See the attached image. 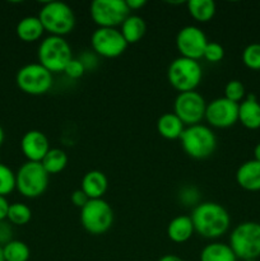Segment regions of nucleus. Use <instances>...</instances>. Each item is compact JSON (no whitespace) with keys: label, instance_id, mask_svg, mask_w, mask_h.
I'll return each mask as SVG.
<instances>
[{"label":"nucleus","instance_id":"e433bc0d","mask_svg":"<svg viewBox=\"0 0 260 261\" xmlns=\"http://www.w3.org/2000/svg\"><path fill=\"white\" fill-rule=\"evenodd\" d=\"M9 201L7 200L5 196L0 195V222L5 221L8 216V209H9Z\"/></svg>","mask_w":260,"mask_h":261},{"label":"nucleus","instance_id":"dca6fc26","mask_svg":"<svg viewBox=\"0 0 260 261\" xmlns=\"http://www.w3.org/2000/svg\"><path fill=\"white\" fill-rule=\"evenodd\" d=\"M109 188V181L102 171L92 170L86 172L81 182V190L88 196L89 200L103 199Z\"/></svg>","mask_w":260,"mask_h":261},{"label":"nucleus","instance_id":"c85d7f7f","mask_svg":"<svg viewBox=\"0 0 260 261\" xmlns=\"http://www.w3.org/2000/svg\"><path fill=\"white\" fill-rule=\"evenodd\" d=\"M13 190H15V172L4 163H0V195L7 196Z\"/></svg>","mask_w":260,"mask_h":261},{"label":"nucleus","instance_id":"b1692460","mask_svg":"<svg viewBox=\"0 0 260 261\" xmlns=\"http://www.w3.org/2000/svg\"><path fill=\"white\" fill-rule=\"evenodd\" d=\"M200 261H237V257L229 245L212 242L200 251Z\"/></svg>","mask_w":260,"mask_h":261},{"label":"nucleus","instance_id":"4468645a","mask_svg":"<svg viewBox=\"0 0 260 261\" xmlns=\"http://www.w3.org/2000/svg\"><path fill=\"white\" fill-rule=\"evenodd\" d=\"M209 126L217 129H227L239 121V103L229 101L224 97L213 99L206 103L205 116Z\"/></svg>","mask_w":260,"mask_h":261},{"label":"nucleus","instance_id":"473e14b6","mask_svg":"<svg viewBox=\"0 0 260 261\" xmlns=\"http://www.w3.org/2000/svg\"><path fill=\"white\" fill-rule=\"evenodd\" d=\"M199 191L196 190L195 188H184L183 190L180 191V200L183 201L185 205H194L196 206L200 201H199Z\"/></svg>","mask_w":260,"mask_h":261},{"label":"nucleus","instance_id":"39448f33","mask_svg":"<svg viewBox=\"0 0 260 261\" xmlns=\"http://www.w3.org/2000/svg\"><path fill=\"white\" fill-rule=\"evenodd\" d=\"M38 63L51 74L63 73L69 61L73 59L71 47L64 37L47 36L40 42L37 48Z\"/></svg>","mask_w":260,"mask_h":261},{"label":"nucleus","instance_id":"5701e85b","mask_svg":"<svg viewBox=\"0 0 260 261\" xmlns=\"http://www.w3.org/2000/svg\"><path fill=\"white\" fill-rule=\"evenodd\" d=\"M189 14L199 23H206L213 19L217 12L216 3L213 0H189L186 3Z\"/></svg>","mask_w":260,"mask_h":261},{"label":"nucleus","instance_id":"c03bdc74","mask_svg":"<svg viewBox=\"0 0 260 261\" xmlns=\"http://www.w3.org/2000/svg\"><path fill=\"white\" fill-rule=\"evenodd\" d=\"M0 163H2V162H0Z\"/></svg>","mask_w":260,"mask_h":261},{"label":"nucleus","instance_id":"c756f323","mask_svg":"<svg viewBox=\"0 0 260 261\" xmlns=\"http://www.w3.org/2000/svg\"><path fill=\"white\" fill-rule=\"evenodd\" d=\"M245 94H246L245 86L242 84V82L237 81V79L229 81L224 87V98L229 99L235 103H241L245 99Z\"/></svg>","mask_w":260,"mask_h":261},{"label":"nucleus","instance_id":"a19ab883","mask_svg":"<svg viewBox=\"0 0 260 261\" xmlns=\"http://www.w3.org/2000/svg\"><path fill=\"white\" fill-rule=\"evenodd\" d=\"M3 142H4V130H3L2 125H0V147H2Z\"/></svg>","mask_w":260,"mask_h":261},{"label":"nucleus","instance_id":"4be33fe9","mask_svg":"<svg viewBox=\"0 0 260 261\" xmlns=\"http://www.w3.org/2000/svg\"><path fill=\"white\" fill-rule=\"evenodd\" d=\"M120 32L127 45H133V43L139 42L144 37L147 32V24L142 17L137 14H130L120 25Z\"/></svg>","mask_w":260,"mask_h":261},{"label":"nucleus","instance_id":"6e6552de","mask_svg":"<svg viewBox=\"0 0 260 261\" xmlns=\"http://www.w3.org/2000/svg\"><path fill=\"white\" fill-rule=\"evenodd\" d=\"M79 218L84 231L93 236H99L112 227L114 211L103 199H93L81 209Z\"/></svg>","mask_w":260,"mask_h":261},{"label":"nucleus","instance_id":"9d476101","mask_svg":"<svg viewBox=\"0 0 260 261\" xmlns=\"http://www.w3.org/2000/svg\"><path fill=\"white\" fill-rule=\"evenodd\" d=\"M89 14L98 28H117L132 13L126 0H94L89 5Z\"/></svg>","mask_w":260,"mask_h":261},{"label":"nucleus","instance_id":"1a4fd4ad","mask_svg":"<svg viewBox=\"0 0 260 261\" xmlns=\"http://www.w3.org/2000/svg\"><path fill=\"white\" fill-rule=\"evenodd\" d=\"M17 86L23 93L30 96H41L47 93L54 84L53 74L40 63L23 65L15 75Z\"/></svg>","mask_w":260,"mask_h":261},{"label":"nucleus","instance_id":"4c0bfd02","mask_svg":"<svg viewBox=\"0 0 260 261\" xmlns=\"http://www.w3.org/2000/svg\"><path fill=\"white\" fill-rule=\"evenodd\" d=\"M145 4H147V2H145V0H126V5H127V8H129L130 12L142 9Z\"/></svg>","mask_w":260,"mask_h":261},{"label":"nucleus","instance_id":"412c9836","mask_svg":"<svg viewBox=\"0 0 260 261\" xmlns=\"http://www.w3.org/2000/svg\"><path fill=\"white\" fill-rule=\"evenodd\" d=\"M185 127L184 122L173 112L161 115L157 120L158 134L167 140L180 139Z\"/></svg>","mask_w":260,"mask_h":261},{"label":"nucleus","instance_id":"37998d69","mask_svg":"<svg viewBox=\"0 0 260 261\" xmlns=\"http://www.w3.org/2000/svg\"><path fill=\"white\" fill-rule=\"evenodd\" d=\"M247 261H257V260H247Z\"/></svg>","mask_w":260,"mask_h":261},{"label":"nucleus","instance_id":"ddd939ff","mask_svg":"<svg viewBox=\"0 0 260 261\" xmlns=\"http://www.w3.org/2000/svg\"><path fill=\"white\" fill-rule=\"evenodd\" d=\"M205 33L196 25H185L176 35V48L180 56L191 60L203 59L204 50L208 43Z\"/></svg>","mask_w":260,"mask_h":261},{"label":"nucleus","instance_id":"cd10ccee","mask_svg":"<svg viewBox=\"0 0 260 261\" xmlns=\"http://www.w3.org/2000/svg\"><path fill=\"white\" fill-rule=\"evenodd\" d=\"M242 63L251 70H260V43H250L244 48Z\"/></svg>","mask_w":260,"mask_h":261},{"label":"nucleus","instance_id":"2eb2a0df","mask_svg":"<svg viewBox=\"0 0 260 261\" xmlns=\"http://www.w3.org/2000/svg\"><path fill=\"white\" fill-rule=\"evenodd\" d=\"M50 149L47 137L40 130H28L20 139V150L30 162H41Z\"/></svg>","mask_w":260,"mask_h":261},{"label":"nucleus","instance_id":"72a5a7b5","mask_svg":"<svg viewBox=\"0 0 260 261\" xmlns=\"http://www.w3.org/2000/svg\"><path fill=\"white\" fill-rule=\"evenodd\" d=\"M78 59H79V61L83 64L86 71L93 70V69L96 68L97 65H98V56H97L94 53H89V51H86V53L82 54V55L79 56Z\"/></svg>","mask_w":260,"mask_h":261},{"label":"nucleus","instance_id":"7ed1b4c3","mask_svg":"<svg viewBox=\"0 0 260 261\" xmlns=\"http://www.w3.org/2000/svg\"><path fill=\"white\" fill-rule=\"evenodd\" d=\"M178 140L184 152L194 160H205L216 152V134L206 125L198 124L186 126Z\"/></svg>","mask_w":260,"mask_h":261},{"label":"nucleus","instance_id":"ea45409f","mask_svg":"<svg viewBox=\"0 0 260 261\" xmlns=\"http://www.w3.org/2000/svg\"><path fill=\"white\" fill-rule=\"evenodd\" d=\"M254 160L260 162V143H257L254 148Z\"/></svg>","mask_w":260,"mask_h":261},{"label":"nucleus","instance_id":"f03ea898","mask_svg":"<svg viewBox=\"0 0 260 261\" xmlns=\"http://www.w3.org/2000/svg\"><path fill=\"white\" fill-rule=\"evenodd\" d=\"M38 18L48 36L64 37L75 27V14L68 4L63 2H47L41 7Z\"/></svg>","mask_w":260,"mask_h":261},{"label":"nucleus","instance_id":"7c9ffc66","mask_svg":"<svg viewBox=\"0 0 260 261\" xmlns=\"http://www.w3.org/2000/svg\"><path fill=\"white\" fill-rule=\"evenodd\" d=\"M224 58V48L221 43L218 42H208L204 50L203 59H205L209 63H219Z\"/></svg>","mask_w":260,"mask_h":261},{"label":"nucleus","instance_id":"a878e982","mask_svg":"<svg viewBox=\"0 0 260 261\" xmlns=\"http://www.w3.org/2000/svg\"><path fill=\"white\" fill-rule=\"evenodd\" d=\"M3 255L5 261H28L31 256V250L25 242L12 240L3 246Z\"/></svg>","mask_w":260,"mask_h":261},{"label":"nucleus","instance_id":"393cba45","mask_svg":"<svg viewBox=\"0 0 260 261\" xmlns=\"http://www.w3.org/2000/svg\"><path fill=\"white\" fill-rule=\"evenodd\" d=\"M41 165L43 166L48 175H58L61 171L65 170L66 165H68V154L63 149L51 148L47 154L41 161Z\"/></svg>","mask_w":260,"mask_h":261},{"label":"nucleus","instance_id":"f257e3e1","mask_svg":"<svg viewBox=\"0 0 260 261\" xmlns=\"http://www.w3.org/2000/svg\"><path fill=\"white\" fill-rule=\"evenodd\" d=\"M190 218L196 233L208 240L222 237L231 224L226 208L214 201H201L194 206Z\"/></svg>","mask_w":260,"mask_h":261},{"label":"nucleus","instance_id":"58836bf2","mask_svg":"<svg viewBox=\"0 0 260 261\" xmlns=\"http://www.w3.org/2000/svg\"><path fill=\"white\" fill-rule=\"evenodd\" d=\"M158 261H184V260L181 259L180 256H177V255L167 254V255H163L162 257H160Z\"/></svg>","mask_w":260,"mask_h":261},{"label":"nucleus","instance_id":"aec40b11","mask_svg":"<svg viewBox=\"0 0 260 261\" xmlns=\"http://www.w3.org/2000/svg\"><path fill=\"white\" fill-rule=\"evenodd\" d=\"M15 32H17L19 40H22L23 42L31 43L42 37L45 33V28L37 15H27L18 22Z\"/></svg>","mask_w":260,"mask_h":261},{"label":"nucleus","instance_id":"423d86ee","mask_svg":"<svg viewBox=\"0 0 260 261\" xmlns=\"http://www.w3.org/2000/svg\"><path fill=\"white\" fill-rule=\"evenodd\" d=\"M203 78V70L199 61L178 56L171 61L167 69L168 83L178 93L195 91Z\"/></svg>","mask_w":260,"mask_h":261},{"label":"nucleus","instance_id":"a211bd4d","mask_svg":"<svg viewBox=\"0 0 260 261\" xmlns=\"http://www.w3.org/2000/svg\"><path fill=\"white\" fill-rule=\"evenodd\" d=\"M239 121L246 129L256 130L260 127V103L254 94H249L239 103Z\"/></svg>","mask_w":260,"mask_h":261},{"label":"nucleus","instance_id":"bb28decb","mask_svg":"<svg viewBox=\"0 0 260 261\" xmlns=\"http://www.w3.org/2000/svg\"><path fill=\"white\" fill-rule=\"evenodd\" d=\"M32 218V211L27 204L13 203L8 209L7 219L10 224L14 226H24Z\"/></svg>","mask_w":260,"mask_h":261},{"label":"nucleus","instance_id":"6ab92c4d","mask_svg":"<svg viewBox=\"0 0 260 261\" xmlns=\"http://www.w3.org/2000/svg\"><path fill=\"white\" fill-rule=\"evenodd\" d=\"M195 233L194 224L189 216H178L171 219L167 226V237L175 244L188 242Z\"/></svg>","mask_w":260,"mask_h":261},{"label":"nucleus","instance_id":"f3484780","mask_svg":"<svg viewBox=\"0 0 260 261\" xmlns=\"http://www.w3.org/2000/svg\"><path fill=\"white\" fill-rule=\"evenodd\" d=\"M236 182L246 191H260V162L246 161L236 171Z\"/></svg>","mask_w":260,"mask_h":261},{"label":"nucleus","instance_id":"c9c22d12","mask_svg":"<svg viewBox=\"0 0 260 261\" xmlns=\"http://www.w3.org/2000/svg\"><path fill=\"white\" fill-rule=\"evenodd\" d=\"M70 200H71V203H73L74 206L82 209L87 203H88L89 199H88V196H87L86 194L81 190V189H78V190H75L71 193Z\"/></svg>","mask_w":260,"mask_h":261},{"label":"nucleus","instance_id":"2f4dec72","mask_svg":"<svg viewBox=\"0 0 260 261\" xmlns=\"http://www.w3.org/2000/svg\"><path fill=\"white\" fill-rule=\"evenodd\" d=\"M63 73L70 79H78V78H82V76L84 75V73H86V69H84L83 64L79 61V59L73 58L70 61H69L68 65L65 66V69H64Z\"/></svg>","mask_w":260,"mask_h":261},{"label":"nucleus","instance_id":"0eeeda50","mask_svg":"<svg viewBox=\"0 0 260 261\" xmlns=\"http://www.w3.org/2000/svg\"><path fill=\"white\" fill-rule=\"evenodd\" d=\"M48 176L41 162L27 161L15 172V189L24 198L36 199L47 189Z\"/></svg>","mask_w":260,"mask_h":261},{"label":"nucleus","instance_id":"f8f14e48","mask_svg":"<svg viewBox=\"0 0 260 261\" xmlns=\"http://www.w3.org/2000/svg\"><path fill=\"white\" fill-rule=\"evenodd\" d=\"M91 47L97 56L115 59L124 54L127 43L117 28H97L91 36Z\"/></svg>","mask_w":260,"mask_h":261},{"label":"nucleus","instance_id":"79ce46f5","mask_svg":"<svg viewBox=\"0 0 260 261\" xmlns=\"http://www.w3.org/2000/svg\"><path fill=\"white\" fill-rule=\"evenodd\" d=\"M0 261H5L4 255H3V247L0 246Z\"/></svg>","mask_w":260,"mask_h":261},{"label":"nucleus","instance_id":"20e7f679","mask_svg":"<svg viewBox=\"0 0 260 261\" xmlns=\"http://www.w3.org/2000/svg\"><path fill=\"white\" fill-rule=\"evenodd\" d=\"M229 247L237 259L256 260L260 256V223L242 222L229 234Z\"/></svg>","mask_w":260,"mask_h":261},{"label":"nucleus","instance_id":"f704fd0d","mask_svg":"<svg viewBox=\"0 0 260 261\" xmlns=\"http://www.w3.org/2000/svg\"><path fill=\"white\" fill-rule=\"evenodd\" d=\"M13 237V229L9 222L2 221L0 222V246H4L8 242L12 241Z\"/></svg>","mask_w":260,"mask_h":261},{"label":"nucleus","instance_id":"9b49d317","mask_svg":"<svg viewBox=\"0 0 260 261\" xmlns=\"http://www.w3.org/2000/svg\"><path fill=\"white\" fill-rule=\"evenodd\" d=\"M206 102L199 92L178 93L173 102V114L184 122L185 126L200 124L205 116Z\"/></svg>","mask_w":260,"mask_h":261}]
</instances>
